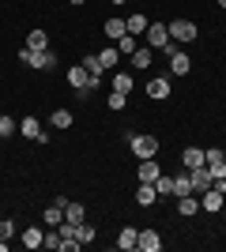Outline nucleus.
<instances>
[{"label": "nucleus", "mask_w": 226, "mask_h": 252, "mask_svg": "<svg viewBox=\"0 0 226 252\" xmlns=\"http://www.w3.org/2000/svg\"><path fill=\"white\" fill-rule=\"evenodd\" d=\"M49 121H53V128H72V113H68V109H53Z\"/></svg>", "instance_id": "obj_33"}, {"label": "nucleus", "mask_w": 226, "mask_h": 252, "mask_svg": "<svg viewBox=\"0 0 226 252\" xmlns=\"http://www.w3.org/2000/svg\"><path fill=\"white\" fill-rule=\"evenodd\" d=\"M27 49H49V34L45 31H31L27 34Z\"/></svg>", "instance_id": "obj_27"}, {"label": "nucleus", "mask_w": 226, "mask_h": 252, "mask_svg": "<svg viewBox=\"0 0 226 252\" xmlns=\"http://www.w3.org/2000/svg\"><path fill=\"white\" fill-rule=\"evenodd\" d=\"M75 241L91 245V241H95V226H91V222H79V226H75Z\"/></svg>", "instance_id": "obj_29"}, {"label": "nucleus", "mask_w": 226, "mask_h": 252, "mask_svg": "<svg viewBox=\"0 0 226 252\" xmlns=\"http://www.w3.org/2000/svg\"><path fill=\"white\" fill-rule=\"evenodd\" d=\"M143 38H147L143 45H151V49H166V45H170V27H166V23H151Z\"/></svg>", "instance_id": "obj_6"}, {"label": "nucleus", "mask_w": 226, "mask_h": 252, "mask_svg": "<svg viewBox=\"0 0 226 252\" xmlns=\"http://www.w3.org/2000/svg\"><path fill=\"white\" fill-rule=\"evenodd\" d=\"M113 45L121 49V57H132V53H136V45H140V38H136V34H125V38H117Z\"/></svg>", "instance_id": "obj_28"}, {"label": "nucleus", "mask_w": 226, "mask_h": 252, "mask_svg": "<svg viewBox=\"0 0 226 252\" xmlns=\"http://www.w3.org/2000/svg\"><path fill=\"white\" fill-rule=\"evenodd\" d=\"M19 128H23V136H27V139H38V143H45V139H49V136L42 132V125L34 121V117H23V121H19Z\"/></svg>", "instance_id": "obj_14"}, {"label": "nucleus", "mask_w": 226, "mask_h": 252, "mask_svg": "<svg viewBox=\"0 0 226 252\" xmlns=\"http://www.w3.org/2000/svg\"><path fill=\"white\" fill-rule=\"evenodd\" d=\"M193 181H189V169H185V173H177V177H173V200H177V196H193Z\"/></svg>", "instance_id": "obj_20"}, {"label": "nucleus", "mask_w": 226, "mask_h": 252, "mask_svg": "<svg viewBox=\"0 0 226 252\" xmlns=\"http://www.w3.org/2000/svg\"><path fill=\"white\" fill-rule=\"evenodd\" d=\"M189 181H193L196 196H200V192L211 189V181H215V177H211V169H207V162H204V166H193V169H189Z\"/></svg>", "instance_id": "obj_8"}, {"label": "nucleus", "mask_w": 226, "mask_h": 252, "mask_svg": "<svg viewBox=\"0 0 226 252\" xmlns=\"http://www.w3.org/2000/svg\"><path fill=\"white\" fill-rule=\"evenodd\" d=\"M83 68H87V75L95 79V87L102 83V72H106V68H102V61H98V53H87V57H83Z\"/></svg>", "instance_id": "obj_17"}, {"label": "nucleus", "mask_w": 226, "mask_h": 252, "mask_svg": "<svg viewBox=\"0 0 226 252\" xmlns=\"http://www.w3.org/2000/svg\"><path fill=\"white\" fill-rule=\"evenodd\" d=\"M68 4H83V0H68Z\"/></svg>", "instance_id": "obj_37"}, {"label": "nucleus", "mask_w": 226, "mask_h": 252, "mask_svg": "<svg viewBox=\"0 0 226 252\" xmlns=\"http://www.w3.org/2000/svg\"><path fill=\"white\" fill-rule=\"evenodd\" d=\"M11 233H15V222H11V219H0V237H4V241H8Z\"/></svg>", "instance_id": "obj_36"}, {"label": "nucleus", "mask_w": 226, "mask_h": 252, "mask_svg": "<svg viewBox=\"0 0 226 252\" xmlns=\"http://www.w3.org/2000/svg\"><path fill=\"white\" fill-rule=\"evenodd\" d=\"M162 53H166V61H170V72H173V75H189V68H193V57L177 49V42H170Z\"/></svg>", "instance_id": "obj_3"}, {"label": "nucleus", "mask_w": 226, "mask_h": 252, "mask_svg": "<svg viewBox=\"0 0 226 252\" xmlns=\"http://www.w3.org/2000/svg\"><path fill=\"white\" fill-rule=\"evenodd\" d=\"M61 245H65L61 230H49V233H45V241H42V249H49V252H61Z\"/></svg>", "instance_id": "obj_30"}, {"label": "nucleus", "mask_w": 226, "mask_h": 252, "mask_svg": "<svg viewBox=\"0 0 226 252\" xmlns=\"http://www.w3.org/2000/svg\"><path fill=\"white\" fill-rule=\"evenodd\" d=\"M129 147H132V155L143 162V158H155V155H159V139H155V136H140V132H136Z\"/></svg>", "instance_id": "obj_5"}, {"label": "nucleus", "mask_w": 226, "mask_h": 252, "mask_svg": "<svg viewBox=\"0 0 226 252\" xmlns=\"http://www.w3.org/2000/svg\"><path fill=\"white\" fill-rule=\"evenodd\" d=\"M204 162H207V169H211V177H226V151L207 147L204 151Z\"/></svg>", "instance_id": "obj_7"}, {"label": "nucleus", "mask_w": 226, "mask_h": 252, "mask_svg": "<svg viewBox=\"0 0 226 252\" xmlns=\"http://www.w3.org/2000/svg\"><path fill=\"white\" fill-rule=\"evenodd\" d=\"M219 8H226V0H219Z\"/></svg>", "instance_id": "obj_38"}, {"label": "nucleus", "mask_w": 226, "mask_h": 252, "mask_svg": "<svg viewBox=\"0 0 226 252\" xmlns=\"http://www.w3.org/2000/svg\"><path fill=\"white\" fill-rule=\"evenodd\" d=\"M19 61L27 64V68L45 72V68H53V64H57V57H53V49H27V45H23V49H19Z\"/></svg>", "instance_id": "obj_1"}, {"label": "nucleus", "mask_w": 226, "mask_h": 252, "mask_svg": "<svg viewBox=\"0 0 226 252\" xmlns=\"http://www.w3.org/2000/svg\"><path fill=\"white\" fill-rule=\"evenodd\" d=\"M143 91H147V98H155V102H166L173 87H170V79H166V75H155V79H151Z\"/></svg>", "instance_id": "obj_9"}, {"label": "nucleus", "mask_w": 226, "mask_h": 252, "mask_svg": "<svg viewBox=\"0 0 226 252\" xmlns=\"http://www.w3.org/2000/svg\"><path fill=\"white\" fill-rule=\"evenodd\" d=\"M159 173H162L159 162H155V158H143L140 169H136V181H143V185H155V181H159Z\"/></svg>", "instance_id": "obj_11"}, {"label": "nucleus", "mask_w": 226, "mask_h": 252, "mask_svg": "<svg viewBox=\"0 0 226 252\" xmlns=\"http://www.w3.org/2000/svg\"><path fill=\"white\" fill-rule=\"evenodd\" d=\"M196 211H200V196H177V215H185V219H193Z\"/></svg>", "instance_id": "obj_18"}, {"label": "nucleus", "mask_w": 226, "mask_h": 252, "mask_svg": "<svg viewBox=\"0 0 226 252\" xmlns=\"http://www.w3.org/2000/svg\"><path fill=\"white\" fill-rule=\"evenodd\" d=\"M45 233L38 230V226H31V230H23V249H42Z\"/></svg>", "instance_id": "obj_25"}, {"label": "nucleus", "mask_w": 226, "mask_h": 252, "mask_svg": "<svg viewBox=\"0 0 226 252\" xmlns=\"http://www.w3.org/2000/svg\"><path fill=\"white\" fill-rule=\"evenodd\" d=\"M98 61H102V68H106V72H113V68H117V61H121V49H117V45H109V49L98 53Z\"/></svg>", "instance_id": "obj_24"}, {"label": "nucleus", "mask_w": 226, "mask_h": 252, "mask_svg": "<svg viewBox=\"0 0 226 252\" xmlns=\"http://www.w3.org/2000/svg\"><path fill=\"white\" fill-rule=\"evenodd\" d=\"M113 91H117V94H132V91H136L132 75L129 72H113Z\"/></svg>", "instance_id": "obj_22"}, {"label": "nucleus", "mask_w": 226, "mask_h": 252, "mask_svg": "<svg viewBox=\"0 0 226 252\" xmlns=\"http://www.w3.org/2000/svg\"><path fill=\"white\" fill-rule=\"evenodd\" d=\"M155 200H159L155 185H143V181H140V189H136V203H140V207H151Z\"/></svg>", "instance_id": "obj_23"}, {"label": "nucleus", "mask_w": 226, "mask_h": 252, "mask_svg": "<svg viewBox=\"0 0 226 252\" xmlns=\"http://www.w3.org/2000/svg\"><path fill=\"white\" fill-rule=\"evenodd\" d=\"M117 249L136 252V249H140V230H136V226H125V230L117 233Z\"/></svg>", "instance_id": "obj_12"}, {"label": "nucleus", "mask_w": 226, "mask_h": 252, "mask_svg": "<svg viewBox=\"0 0 226 252\" xmlns=\"http://www.w3.org/2000/svg\"><path fill=\"white\" fill-rule=\"evenodd\" d=\"M151 61H155V49H151V45H136V53H132V68H140V72H143V68H151Z\"/></svg>", "instance_id": "obj_15"}, {"label": "nucleus", "mask_w": 226, "mask_h": 252, "mask_svg": "<svg viewBox=\"0 0 226 252\" xmlns=\"http://www.w3.org/2000/svg\"><path fill=\"white\" fill-rule=\"evenodd\" d=\"M68 83H72V91L79 98H91V91H95V79L87 75L83 64H75V68H68Z\"/></svg>", "instance_id": "obj_2"}, {"label": "nucleus", "mask_w": 226, "mask_h": 252, "mask_svg": "<svg viewBox=\"0 0 226 252\" xmlns=\"http://www.w3.org/2000/svg\"><path fill=\"white\" fill-rule=\"evenodd\" d=\"M223 203H226V192H219V189H207V192H200V211H223Z\"/></svg>", "instance_id": "obj_10"}, {"label": "nucleus", "mask_w": 226, "mask_h": 252, "mask_svg": "<svg viewBox=\"0 0 226 252\" xmlns=\"http://www.w3.org/2000/svg\"><path fill=\"white\" fill-rule=\"evenodd\" d=\"M102 31H106V38H109V42H117V38H125V34H129V27H125V19H117V15H109Z\"/></svg>", "instance_id": "obj_16"}, {"label": "nucleus", "mask_w": 226, "mask_h": 252, "mask_svg": "<svg viewBox=\"0 0 226 252\" xmlns=\"http://www.w3.org/2000/svg\"><path fill=\"white\" fill-rule=\"evenodd\" d=\"M83 215H87L83 203H68V207H65V219H68V222H75V226L83 222Z\"/></svg>", "instance_id": "obj_32"}, {"label": "nucleus", "mask_w": 226, "mask_h": 252, "mask_svg": "<svg viewBox=\"0 0 226 252\" xmlns=\"http://www.w3.org/2000/svg\"><path fill=\"white\" fill-rule=\"evenodd\" d=\"M166 27H170V42H196V34H200L193 19H173Z\"/></svg>", "instance_id": "obj_4"}, {"label": "nucleus", "mask_w": 226, "mask_h": 252, "mask_svg": "<svg viewBox=\"0 0 226 252\" xmlns=\"http://www.w3.org/2000/svg\"><path fill=\"white\" fill-rule=\"evenodd\" d=\"M181 162H185V169L204 166V151H200V147H185V151H181Z\"/></svg>", "instance_id": "obj_26"}, {"label": "nucleus", "mask_w": 226, "mask_h": 252, "mask_svg": "<svg viewBox=\"0 0 226 252\" xmlns=\"http://www.w3.org/2000/svg\"><path fill=\"white\" fill-rule=\"evenodd\" d=\"M155 192H159V196H173V177L159 173V181H155Z\"/></svg>", "instance_id": "obj_34"}, {"label": "nucleus", "mask_w": 226, "mask_h": 252, "mask_svg": "<svg viewBox=\"0 0 226 252\" xmlns=\"http://www.w3.org/2000/svg\"><path fill=\"white\" fill-rule=\"evenodd\" d=\"M125 27H129V34H136V38H143L147 34V27H151V19L143 15V11H132L129 19H125Z\"/></svg>", "instance_id": "obj_13"}, {"label": "nucleus", "mask_w": 226, "mask_h": 252, "mask_svg": "<svg viewBox=\"0 0 226 252\" xmlns=\"http://www.w3.org/2000/svg\"><path fill=\"white\" fill-rule=\"evenodd\" d=\"M15 132H19V125H15V121H11L8 113H0V139H8V136H15Z\"/></svg>", "instance_id": "obj_31"}, {"label": "nucleus", "mask_w": 226, "mask_h": 252, "mask_svg": "<svg viewBox=\"0 0 226 252\" xmlns=\"http://www.w3.org/2000/svg\"><path fill=\"white\" fill-rule=\"evenodd\" d=\"M125 105H129V94H117V91L109 94V109H113V113H121Z\"/></svg>", "instance_id": "obj_35"}, {"label": "nucleus", "mask_w": 226, "mask_h": 252, "mask_svg": "<svg viewBox=\"0 0 226 252\" xmlns=\"http://www.w3.org/2000/svg\"><path fill=\"white\" fill-rule=\"evenodd\" d=\"M140 249H143V252H159V249H162L159 230H140Z\"/></svg>", "instance_id": "obj_19"}, {"label": "nucleus", "mask_w": 226, "mask_h": 252, "mask_svg": "<svg viewBox=\"0 0 226 252\" xmlns=\"http://www.w3.org/2000/svg\"><path fill=\"white\" fill-rule=\"evenodd\" d=\"M113 4H125V0H113Z\"/></svg>", "instance_id": "obj_39"}, {"label": "nucleus", "mask_w": 226, "mask_h": 252, "mask_svg": "<svg viewBox=\"0 0 226 252\" xmlns=\"http://www.w3.org/2000/svg\"><path fill=\"white\" fill-rule=\"evenodd\" d=\"M42 222H45V226H49V230H57V226L65 222V211L57 207V203H49V207L42 211Z\"/></svg>", "instance_id": "obj_21"}]
</instances>
